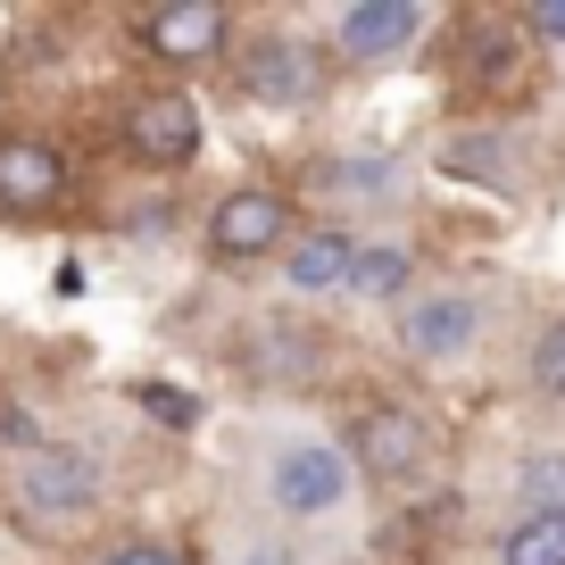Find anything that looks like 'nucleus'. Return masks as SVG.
Wrapping results in <instances>:
<instances>
[{
	"label": "nucleus",
	"mask_w": 565,
	"mask_h": 565,
	"mask_svg": "<svg viewBox=\"0 0 565 565\" xmlns=\"http://www.w3.org/2000/svg\"><path fill=\"white\" fill-rule=\"evenodd\" d=\"M291 233H300L291 192L242 175V183H225V192L209 200V216H200V258H209V275H258V266H275L282 249H291Z\"/></svg>",
	"instance_id": "nucleus-1"
},
{
	"label": "nucleus",
	"mask_w": 565,
	"mask_h": 565,
	"mask_svg": "<svg viewBox=\"0 0 565 565\" xmlns=\"http://www.w3.org/2000/svg\"><path fill=\"white\" fill-rule=\"evenodd\" d=\"M100 499H108V466L92 458L84 441H25L18 466H9V508H18L25 532L92 524Z\"/></svg>",
	"instance_id": "nucleus-2"
},
{
	"label": "nucleus",
	"mask_w": 565,
	"mask_h": 565,
	"mask_svg": "<svg viewBox=\"0 0 565 565\" xmlns=\"http://www.w3.org/2000/svg\"><path fill=\"white\" fill-rule=\"evenodd\" d=\"M333 449L350 458L358 482H374V491H416V482H433V466H441V433H433L407 399H358L350 416H341Z\"/></svg>",
	"instance_id": "nucleus-3"
},
{
	"label": "nucleus",
	"mask_w": 565,
	"mask_h": 565,
	"mask_svg": "<svg viewBox=\"0 0 565 565\" xmlns=\"http://www.w3.org/2000/svg\"><path fill=\"white\" fill-rule=\"evenodd\" d=\"M225 84H233V100H242V108H266V117H308V108H324V92H333V58H324L308 34L266 25V34H242Z\"/></svg>",
	"instance_id": "nucleus-4"
},
{
	"label": "nucleus",
	"mask_w": 565,
	"mask_h": 565,
	"mask_svg": "<svg viewBox=\"0 0 565 565\" xmlns=\"http://www.w3.org/2000/svg\"><path fill=\"white\" fill-rule=\"evenodd\" d=\"M117 150L141 175H192L200 150H209V117L183 84H150L117 108Z\"/></svg>",
	"instance_id": "nucleus-5"
},
{
	"label": "nucleus",
	"mask_w": 565,
	"mask_h": 565,
	"mask_svg": "<svg viewBox=\"0 0 565 565\" xmlns=\"http://www.w3.org/2000/svg\"><path fill=\"white\" fill-rule=\"evenodd\" d=\"M75 209V159L42 125H0V225H51Z\"/></svg>",
	"instance_id": "nucleus-6"
},
{
	"label": "nucleus",
	"mask_w": 565,
	"mask_h": 565,
	"mask_svg": "<svg viewBox=\"0 0 565 565\" xmlns=\"http://www.w3.org/2000/svg\"><path fill=\"white\" fill-rule=\"evenodd\" d=\"M125 34H134L141 58H159V67H175V75H200V67H225L233 58L242 18H233L225 0H150V9L125 18Z\"/></svg>",
	"instance_id": "nucleus-7"
},
{
	"label": "nucleus",
	"mask_w": 565,
	"mask_h": 565,
	"mask_svg": "<svg viewBox=\"0 0 565 565\" xmlns=\"http://www.w3.org/2000/svg\"><path fill=\"white\" fill-rule=\"evenodd\" d=\"M350 491H358V475L324 433H282L266 449V508L282 524H324V515L350 508Z\"/></svg>",
	"instance_id": "nucleus-8"
},
{
	"label": "nucleus",
	"mask_w": 565,
	"mask_h": 565,
	"mask_svg": "<svg viewBox=\"0 0 565 565\" xmlns=\"http://www.w3.org/2000/svg\"><path fill=\"white\" fill-rule=\"evenodd\" d=\"M233 366L258 391H308L333 366V341H324V324H300V317H249L233 341Z\"/></svg>",
	"instance_id": "nucleus-9"
},
{
	"label": "nucleus",
	"mask_w": 565,
	"mask_h": 565,
	"mask_svg": "<svg viewBox=\"0 0 565 565\" xmlns=\"http://www.w3.org/2000/svg\"><path fill=\"white\" fill-rule=\"evenodd\" d=\"M424 25H433V9H416V0H350V9H333V34H324V58L333 67H399L407 51L424 42Z\"/></svg>",
	"instance_id": "nucleus-10"
},
{
	"label": "nucleus",
	"mask_w": 565,
	"mask_h": 565,
	"mask_svg": "<svg viewBox=\"0 0 565 565\" xmlns=\"http://www.w3.org/2000/svg\"><path fill=\"white\" fill-rule=\"evenodd\" d=\"M391 341H399V358H416V366H458L482 341V300L475 291H407Z\"/></svg>",
	"instance_id": "nucleus-11"
},
{
	"label": "nucleus",
	"mask_w": 565,
	"mask_h": 565,
	"mask_svg": "<svg viewBox=\"0 0 565 565\" xmlns=\"http://www.w3.org/2000/svg\"><path fill=\"white\" fill-rule=\"evenodd\" d=\"M350 258H358V233L341 225V216H317V225L291 233V249L275 258V275H282L291 300H333L341 282H350Z\"/></svg>",
	"instance_id": "nucleus-12"
},
{
	"label": "nucleus",
	"mask_w": 565,
	"mask_h": 565,
	"mask_svg": "<svg viewBox=\"0 0 565 565\" xmlns=\"http://www.w3.org/2000/svg\"><path fill=\"white\" fill-rule=\"evenodd\" d=\"M458 58H466V84L491 100V92H508L515 75H524V25H508V18H466Z\"/></svg>",
	"instance_id": "nucleus-13"
},
{
	"label": "nucleus",
	"mask_w": 565,
	"mask_h": 565,
	"mask_svg": "<svg viewBox=\"0 0 565 565\" xmlns=\"http://www.w3.org/2000/svg\"><path fill=\"white\" fill-rule=\"evenodd\" d=\"M308 192H324V200H391L399 192V167L366 159V150H324V159H308Z\"/></svg>",
	"instance_id": "nucleus-14"
},
{
	"label": "nucleus",
	"mask_w": 565,
	"mask_h": 565,
	"mask_svg": "<svg viewBox=\"0 0 565 565\" xmlns=\"http://www.w3.org/2000/svg\"><path fill=\"white\" fill-rule=\"evenodd\" d=\"M407 275H416V249L407 242H358L350 258V300H407Z\"/></svg>",
	"instance_id": "nucleus-15"
},
{
	"label": "nucleus",
	"mask_w": 565,
	"mask_h": 565,
	"mask_svg": "<svg viewBox=\"0 0 565 565\" xmlns=\"http://www.w3.org/2000/svg\"><path fill=\"white\" fill-rule=\"evenodd\" d=\"M499 565H565V508H515L499 532Z\"/></svg>",
	"instance_id": "nucleus-16"
},
{
	"label": "nucleus",
	"mask_w": 565,
	"mask_h": 565,
	"mask_svg": "<svg viewBox=\"0 0 565 565\" xmlns=\"http://www.w3.org/2000/svg\"><path fill=\"white\" fill-rule=\"evenodd\" d=\"M84 565H200L192 541H159V532H125V541H100Z\"/></svg>",
	"instance_id": "nucleus-17"
},
{
	"label": "nucleus",
	"mask_w": 565,
	"mask_h": 565,
	"mask_svg": "<svg viewBox=\"0 0 565 565\" xmlns=\"http://www.w3.org/2000/svg\"><path fill=\"white\" fill-rule=\"evenodd\" d=\"M515 499L524 508H565V449H532L515 466Z\"/></svg>",
	"instance_id": "nucleus-18"
},
{
	"label": "nucleus",
	"mask_w": 565,
	"mask_h": 565,
	"mask_svg": "<svg viewBox=\"0 0 565 565\" xmlns=\"http://www.w3.org/2000/svg\"><path fill=\"white\" fill-rule=\"evenodd\" d=\"M134 399L150 407V416H159V424H175V433H192V424L209 416V407H200V399H192V391H183V383H134Z\"/></svg>",
	"instance_id": "nucleus-19"
},
{
	"label": "nucleus",
	"mask_w": 565,
	"mask_h": 565,
	"mask_svg": "<svg viewBox=\"0 0 565 565\" xmlns=\"http://www.w3.org/2000/svg\"><path fill=\"white\" fill-rule=\"evenodd\" d=\"M532 391H541V399H565V317L532 341Z\"/></svg>",
	"instance_id": "nucleus-20"
},
{
	"label": "nucleus",
	"mask_w": 565,
	"mask_h": 565,
	"mask_svg": "<svg viewBox=\"0 0 565 565\" xmlns=\"http://www.w3.org/2000/svg\"><path fill=\"white\" fill-rule=\"evenodd\" d=\"M515 25H524L532 42H565V0H541V9H524Z\"/></svg>",
	"instance_id": "nucleus-21"
},
{
	"label": "nucleus",
	"mask_w": 565,
	"mask_h": 565,
	"mask_svg": "<svg viewBox=\"0 0 565 565\" xmlns=\"http://www.w3.org/2000/svg\"><path fill=\"white\" fill-rule=\"evenodd\" d=\"M233 565H282V548H242Z\"/></svg>",
	"instance_id": "nucleus-22"
}]
</instances>
